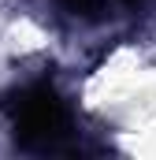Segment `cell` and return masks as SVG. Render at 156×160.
I'll return each instance as SVG.
<instances>
[{"label": "cell", "mask_w": 156, "mask_h": 160, "mask_svg": "<svg viewBox=\"0 0 156 160\" xmlns=\"http://www.w3.org/2000/svg\"><path fill=\"white\" fill-rule=\"evenodd\" d=\"M60 4L71 8L75 15H93V19H100V15H115V11L134 8L138 0H60Z\"/></svg>", "instance_id": "7a4b0ae2"}, {"label": "cell", "mask_w": 156, "mask_h": 160, "mask_svg": "<svg viewBox=\"0 0 156 160\" xmlns=\"http://www.w3.org/2000/svg\"><path fill=\"white\" fill-rule=\"evenodd\" d=\"M7 116L22 149H34V153L78 149L71 112L52 86H26L22 93H15V101L7 104Z\"/></svg>", "instance_id": "6da1fadb"}]
</instances>
